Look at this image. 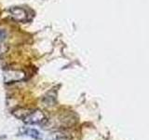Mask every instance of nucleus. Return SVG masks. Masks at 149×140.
I'll return each instance as SVG.
<instances>
[{"mask_svg": "<svg viewBox=\"0 0 149 140\" xmlns=\"http://www.w3.org/2000/svg\"><path fill=\"white\" fill-rule=\"evenodd\" d=\"M25 73L22 70L17 69H7L4 72V81L5 83H14L22 81L25 78Z\"/></svg>", "mask_w": 149, "mask_h": 140, "instance_id": "f257e3e1", "label": "nucleus"}, {"mask_svg": "<svg viewBox=\"0 0 149 140\" xmlns=\"http://www.w3.org/2000/svg\"><path fill=\"white\" fill-rule=\"evenodd\" d=\"M26 124H41L46 121L45 114L39 109H32L26 118L23 120Z\"/></svg>", "mask_w": 149, "mask_h": 140, "instance_id": "f03ea898", "label": "nucleus"}, {"mask_svg": "<svg viewBox=\"0 0 149 140\" xmlns=\"http://www.w3.org/2000/svg\"><path fill=\"white\" fill-rule=\"evenodd\" d=\"M10 16L17 22H25L28 20V14L24 8L20 7H12L9 8Z\"/></svg>", "mask_w": 149, "mask_h": 140, "instance_id": "7ed1b4c3", "label": "nucleus"}, {"mask_svg": "<svg viewBox=\"0 0 149 140\" xmlns=\"http://www.w3.org/2000/svg\"><path fill=\"white\" fill-rule=\"evenodd\" d=\"M25 134L28 135V136L32 137V138L36 139V140H40V139H42L41 134L37 130H36V129H27L25 131Z\"/></svg>", "mask_w": 149, "mask_h": 140, "instance_id": "20e7f679", "label": "nucleus"}, {"mask_svg": "<svg viewBox=\"0 0 149 140\" xmlns=\"http://www.w3.org/2000/svg\"><path fill=\"white\" fill-rule=\"evenodd\" d=\"M49 140H66V138L63 137V135H55L53 137H49Z\"/></svg>", "mask_w": 149, "mask_h": 140, "instance_id": "39448f33", "label": "nucleus"}, {"mask_svg": "<svg viewBox=\"0 0 149 140\" xmlns=\"http://www.w3.org/2000/svg\"><path fill=\"white\" fill-rule=\"evenodd\" d=\"M5 38H6V32L0 29V40H4Z\"/></svg>", "mask_w": 149, "mask_h": 140, "instance_id": "423d86ee", "label": "nucleus"}]
</instances>
